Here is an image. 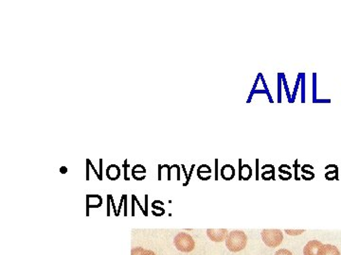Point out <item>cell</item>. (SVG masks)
<instances>
[{
	"mask_svg": "<svg viewBox=\"0 0 341 255\" xmlns=\"http://www.w3.org/2000/svg\"><path fill=\"white\" fill-rule=\"evenodd\" d=\"M227 229H208L207 236L214 242H223L227 239Z\"/></svg>",
	"mask_w": 341,
	"mask_h": 255,
	"instance_id": "cell-4",
	"label": "cell"
},
{
	"mask_svg": "<svg viewBox=\"0 0 341 255\" xmlns=\"http://www.w3.org/2000/svg\"><path fill=\"white\" fill-rule=\"evenodd\" d=\"M242 176L245 179H248L251 176V169L249 168L248 166H246V170H245V168H243V169H242Z\"/></svg>",
	"mask_w": 341,
	"mask_h": 255,
	"instance_id": "cell-9",
	"label": "cell"
},
{
	"mask_svg": "<svg viewBox=\"0 0 341 255\" xmlns=\"http://www.w3.org/2000/svg\"><path fill=\"white\" fill-rule=\"evenodd\" d=\"M275 255H293L290 250L286 249H279L278 251L275 253Z\"/></svg>",
	"mask_w": 341,
	"mask_h": 255,
	"instance_id": "cell-11",
	"label": "cell"
},
{
	"mask_svg": "<svg viewBox=\"0 0 341 255\" xmlns=\"http://www.w3.org/2000/svg\"><path fill=\"white\" fill-rule=\"evenodd\" d=\"M235 174V169H234L231 166H225L224 168H222L221 175L223 178H225L226 180H230L232 179Z\"/></svg>",
	"mask_w": 341,
	"mask_h": 255,
	"instance_id": "cell-7",
	"label": "cell"
},
{
	"mask_svg": "<svg viewBox=\"0 0 341 255\" xmlns=\"http://www.w3.org/2000/svg\"><path fill=\"white\" fill-rule=\"evenodd\" d=\"M318 255H340V252L334 245L326 244V245H322Z\"/></svg>",
	"mask_w": 341,
	"mask_h": 255,
	"instance_id": "cell-6",
	"label": "cell"
},
{
	"mask_svg": "<svg viewBox=\"0 0 341 255\" xmlns=\"http://www.w3.org/2000/svg\"><path fill=\"white\" fill-rule=\"evenodd\" d=\"M247 237L242 230H232L226 239V246L231 252H239L246 248Z\"/></svg>",
	"mask_w": 341,
	"mask_h": 255,
	"instance_id": "cell-1",
	"label": "cell"
},
{
	"mask_svg": "<svg viewBox=\"0 0 341 255\" xmlns=\"http://www.w3.org/2000/svg\"><path fill=\"white\" fill-rule=\"evenodd\" d=\"M322 244L318 240H311L306 244V246L303 249V254L304 255H318L319 249L322 247Z\"/></svg>",
	"mask_w": 341,
	"mask_h": 255,
	"instance_id": "cell-5",
	"label": "cell"
},
{
	"mask_svg": "<svg viewBox=\"0 0 341 255\" xmlns=\"http://www.w3.org/2000/svg\"><path fill=\"white\" fill-rule=\"evenodd\" d=\"M286 234L287 235H290V236H297V235H302L303 233H304V230H285Z\"/></svg>",
	"mask_w": 341,
	"mask_h": 255,
	"instance_id": "cell-10",
	"label": "cell"
},
{
	"mask_svg": "<svg viewBox=\"0 0 341 255\" xmlns=\"http://www.w3.org/2000/svg\"><path fill=\"white\" fill-rule=\"evenodd\" d=\"M261 236L264 243L269 248H277L284 240V235L281 230H263Z\"/></svg>",
	"mask_w": 341,
	"mask_h": 255,
	"instance_id": "cell-3",
	"label": "cell"
},
{
	"mask_svg": "<svg viewBox=\"0 0 341 255\" xmlns=\"http://www.w3.org/2000/svg\"><path fill=\"white\" fill-rule=\"evenodd\" d=\"M175 247L181 252H190L196 248V242L194 238L187 233H178L175 240Z\"/></svg>",
	"mask_w": 341,
	"mask_h": 255,
	"instance_id": "cell-2",
	"label": "cell"
},
{
	"mask_svg": "<svg viewBox=\"0 0 341 255\" xmlns=\"http://www.w3.org/2000/svg\"><path fill=\"white\" fill-rule=\"evenodd\" d=\"M131 255H156V253L150 249H145L141 248V247H137V248H134L131 250Z\"/></svg>",
	"mask_w": 341,
	"mask_h": 255,
	"instance_id": "cell-8",
	"label": "cell"
}]
</instances>
